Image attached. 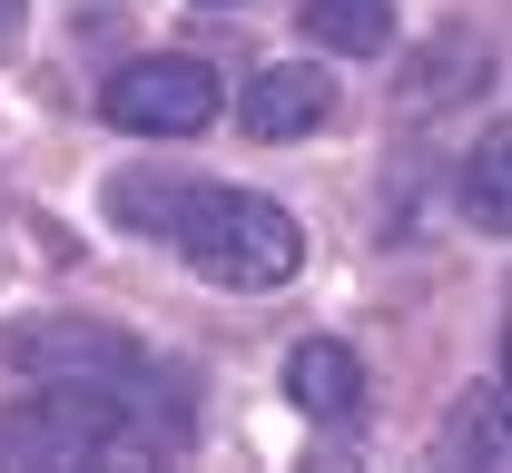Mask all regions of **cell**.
Returning a JSON list of instances; mask_svg holds the SVG:
<instances>
[{
  "instance_id": "5",
  "label": "cell",
  "mask_w": 512,
  "mask_h": 473,
  "mask_svg": "<svg viewBox=\"0 0 512 473\" xmlns=\"http://www.w3.org/2000/svg\"><path fill=\"white\" fill-rule=\"evenodd\" d=\"M335 119V79H325L316 60H266L237 89V129L247 138H306V129H325Z\"/></svg>"
},
{
  "instance_id": "4",
  "label": "cell",
  "mask_w": 512,
  "mask_h": 473,
  "mask_svg": "<svg viewBox=\"0 0 512 473\" xmlns=\"http://www.w3.org/2000/svg\"><path fill=\"white\" fill-rule=\"evenodd\" d=\"M0 365H20V375H138V336L99 326V316H30L0 336Z\"/></svg>"
},
{
  "instance_id": "9",
  "label": "cell",
  "mask_w": 512,
  "mask_h": 473,
  "mask_svg": "<svg viewBox=\"0 0 512 473\" xmlns=\"http://www.w3.org/2000/svg\"><path fill=\"white\" fill-rule=\"evenodd\" d=\"M463 207H473L483 237H503V217H512V198H503V138H483V158H473V178H463Z\"/></svg>"
},
{
  "instance_id": "8",
  "label": "cell",
  "mask_w": 512,
  "mask_h": 473,
  "mask_svg": "<svg viewBox=\"0 0 512 473\" xmlns=\"http://www.w3.org/2000/svg\"><path fill=\"white\" fill-rule=\"evenodd\" d=\"M463 454H473V464H503L512 454L503 444V395H473V405L444 424V464H463Z\"/></svg>"
},
{
  "instance_id": "7",
  "label": "cell",
  "mask_w": 512,
  "mask_h": 473,
  "mask_svg": "<svg viewBox=\"0 0 512 473\" xmlns=\"http://www.w3.org/2000/svg\"><path fill=\"white\" fill-rule=\"evenodd\" d=\"M306 40L316 50H345V60H384L394 50V0H296Z\"/></svg>"
},
{
  "instance_id": "2",
  "label": "cell",
  "mask_w": 512,
  "mask_h": 473,
  "mask_svg": "<svg viewBox=\"0 0 512 473\" xmlns=\"http://www.w3.org/2000/svg\"><path fill=\"white\" fill-rule=\"evenodd\" d=\"M138 375H30L20 405H0V464H99Z\"/></svg>"
},
{
  "instance_id": "10",
  "label": "cell",
  "mask_w": 512,
  "mask_h": 473,
  "mask_svg": "<svg viewBox=\"0 0 512 473\" xmlns=\"http://www.w3.org/2000/svg\"><path fill=\"white\" fill-rule=\"evenodd\" d=\"M109 207H119V217H138V237H158V227H168V207H178V188H148V178H119V188H109Z\"/></svg>"
},
{
  "instance_id": "11",
  "label": "cell",
  "mask_w": 512,
  "mask_h": 473,
  "mask_svg": "<svg viewBox=\"0 0 512 473\" xmlns=\"http://www.w3.org/2000/svg\"><path fill=\"white\" fill-rule=\"evenodd\" d=\"M20 10H30V0H0V40H10V30H20Z\"/></svg>"
},
{
  "instance_id": "6",
  "label": "cell",
  "mask_w": 512,
  "mask_h": 473,
  "mask_svg": "<svg viewBox=\"0 0 512 473\" xmlns=\"http://www.w3.org/2000/svg\"><path fill=\"white\" fill-rule=\"evenodd\" d=\"M286 405L316 414V424H355L365 414V355L345 336H306L286 355Z\"/></svg>"
},
{
  "instance_id": "12",
  "label": "cell",
  "mask_w": 512,
  "mask_h": 473,
  "mask_svg": "<svg viewBox=\"0 0 512 473\" xmlns=\"http://www.w3.org/2000/svg\"><path fill=\"white\" fill-rule=\"evenodd\" d=\"M207 10H247V0H207Z\"/></svg>"
},
{
  "instance_id": "1",
  "label": "cell",
  "mask_w": 512,
  "mask_h": 473,
  "mask_svg": "<svg viewBox=\"0 0 512 473\" xmlns=\"http://www.w3.org/2000/svg\"><path fill=\"white\" fill-rule=\"evenodd\" d=\"M168 237H178V257L207 286H247V296L256 286H286L306 267V227L276 198H256V188H178Z\"/></svg>"
},
{
  "instance_id": "3",
  "label": "cell",
  "mask_w": 512,
  "mask_h": 473,
  "mask_svg": "<svg viewBox=\"0 0 512 473\" xmlns=\"http://www.w3.org/2000/svg\"><path fill=\"white\" fill-rule=\"evenodd\" d=\"M109 129L128 138H197L217 109H227V89H217V69L207 60H178V50H158V60H128L109 69Z\"/></svg>"
}]
</instances>
